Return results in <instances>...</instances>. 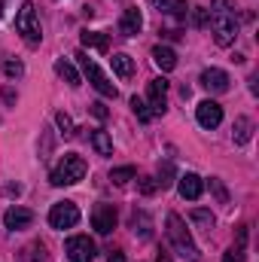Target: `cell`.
Returning <instances> with one entry per match:
<instances>
[{
    "label": "cell",
    "mask_w": 259,
    "mask_h": 262,
    "mask_svg": "<svg viewBox=\"0 0 259 262\" xmlns=\"http://www.w3.org/2000/svg\"><path fill=\"white\" fill-rule=\"evenodd\" d=\"M226 6H229V0H213V9H210V25H213L217 46H232L235 37H238V21Z\"/></svg>",
    "instance_id": "1"
},
{
    "label": "cell",
    "mask_w": 259,
    "mask_h": 262,
    "mask_svg": "<svg viewBox=\"0 0 259 262\" xmlns=\"http://www.w3.org/2000/svg\"><path fill=\"white\" fill-rule=\"evenodd\" d=\"M82 177H85V162H82L79 156H73V152H67L64 159L52 168V174H49L52 186H73V183H79Z\"/></svg>",
    "instance_id": "2"
},
{
    "label": "cell",
    "mask_w": 259,
    "mask_h": 262,
    "mask_svg": "<svg viewBox=\"0 0 259 262\" xmlns=\"http://www.w3.org/2000/svg\"><path fill=\"white\" fill-rule=\"evenodd\" d=\"M165 232H168V238H171V244L177 247V253H183V256H189V259H198V250H195L192 238H189V229H186V223L177 216V213H168V220H165Z\"/></svg>",
    "instance_id": "3"
},
{
    "label": "cell",
    "mask_w": 259,
    "mask_h": 262,
    "mask_svg": "<svg viewBox=\"0 0 259 262\" xmlns=\"http://www.w3.org/2000/svg\"><path fill=\"white\" fill-rule=\"evenodd\" d=\"M15 31H18V34L25 37V43H31V46H37V43L43 40L40 18H37V9H34V3H31V0H25V3H21L18 15H15Z\"/></svg>",
    "instance_id": "4"
},
{
    "label": "cell",
    "mask_w": 259,
    "mask_h": 262,
    "mask_svg": "<svg viewBox=\"0 0 259 262\" xmlns=\"http://www.w3.org/2000/svg\"><path fill=\"white\" fill-rule=\"evenodd\" d=\"M73 58H76V61L82 64L85 76H89V82H92V85H95V89H98V92H101L104 98H116V85H113V82L107 79V73H104L101 67L95 64V61H89V55H85V52H76Z\"/></svg>",
    "instance_id": "5"
},
{
    "label": "cell",
    "mask_w": 259,
    "mask_h": 262,
    "mask_svg": "<svg viewBox=\"0 0 259 262\" xmlns=\"http://www.w3.org/2000/svg\"><path fill=\"white\" fill-rule=\"evenodd\" d=\"M79 223V207L73 204V201H58V204H52V210H49V226L52 229H73Z\"/></svg>",
    "instance_id": "6"
},
{
    "label": "cell",
    "mask_w": 259,
    "mask_h": 262,
    "mask_svg": "<svg viewBox=\"0 0 259 262\" xmlns=\"http://www.w3.org/2000/svg\"><path fill=\"white\" fill-rule=\"evenodd\" d=\"M64 253L70 262H92L98 250H95V241L89 235H73V238H67Z\"/></svg>",
    "instance_id": "7"
},
{
    "label": "cell",
    "mask_w": 259,
    "mask_h": 262,
    "mask_svg": "<svg viewBox=\"0 0 259 262\" xmlns=\"http://www.w3.org/2000/svg\"><path fill=\"white\" fill-rule=\"evenodd\" d=\"M146 107L153 116H162L168 110V79L165 76H156L146 89Z\"/></svg>",
    "instance_id": "8"
},
{
    "label": "cell",
    "mask_w": 259,
    "mask_h": 262,
    "mask_svg": "<svg viewBox=\"0 0 259 262\" xmlns=\"http://www.w3.org/2000/svg\"><path fill=\"white\" fill-rule=\"evenodd\" d=\"M116 220H119L116 204H95V210H92V229L98 235H110L116 229Z\"/></svg>",
    "instance_id": "9"
},
{
    "label": "cell",
    "mask_w": 259,
    "mask_h": 262,
    "mask_svg": "<svg viewBox=\"0 0 259 262\" xmlns=\"http://www.w3.org/2000/svg\"><path fill=\"white\" fill-rule=\"evenodd\" d=\"M195 116H198V125L201 128H217L223 122V107L217 101H201L198 110H195Z\"/></svg>",
    "instance_id": "10"
},
{
    "label": "cell",
    "mask_w": 259,
    "mask_h": 262,
    "mask_svg": "<svg viewBox=\"0 0 259 262\" xmlns=\"http://www.w3.org/2000/svg\"><path fill=\"white\" fill-rule=\"evenodd\" d=\"M201 85L207 92H213V95H223V92H229V73L220 70V67H207L201 73Z\"/></svg>",
    "instance_id": "11"
},
{
    "label": "cell",
    "mask_w": 259,
    "mask_h": 262,
    "mask_svg": "<svg viewBox=\"0 0 259 262\" xmlns=\"http://www.w3.org/2000/svg\"><path fill=\"white\" fill-rule=\"evenodd\" d=\"M140 28H143L140 9H137V6H128V9L122 12V18H119V34H122V37H134Z\"/></svg>",
    "instance_id": "12"
},
{
    "label": "cell",
    "mask_w": 259,
    "mask_h": 262,
    "mask_svg": "<svg viewBox=\"0 0 259 262\" xmlns=\"http://www.w3.org/2000/svg\"><path fill=\"white\" fill-rule=\"evenodd\" d=\"M3 223H6V229H28L34 223V210H28V207H9L3 213Z\"/></svg>",
    "instance_id": "13"
},
{
    "label": "cell",
    "mask_w": 259,
    "mask_h": 262,
    "mask_svg": "<svg viewBox=\"0 0 259 262\" xmlns=\"http://www.w3.org/2000/svg\"><path fill=\"white\" fill-rule=\"evenodd\" d=\"M177 189H180V195H183V198L195 201V198H201V192H204V180H201L198 174H183Z\"/></svg>",
    "instance_id": "14"
},
{
    "label": "cell",
    "mask_w": 259,
    "mask_h": 262,
    "mask_svg": "<svg viewBox=\"0 0 259 262\" xmlns=\"http://www.w3.org/2000/svg\"><path fill=\"white\" fill-rule=\"evenodd\" d=\"M153 61L162 67V70H174L177 67V52L171 46H156L153 49Z\"/></svg>",
    "instance_id": "15"
},
{
    "label": "cell",
    "mask_w": 259,
    "mask_h": 262,
    "mask_svg": "<svg viewBox=\"0 0 259 262\" xmlns=\"http://www.w3.org/2000/svg\"><path fill=\"white\" fill-rule=\"evenodd\" d=\"M156 6H159V12L174 15V18H186V12H189L186 0H156Z\"/></svg>",
    "instance_id": "16"
},
{
    "label": "cell",
    "mask_w": 259,
    "mask_h": 262,
    "mask_svg": "<svg viewBox=\"0 0 259 262\" xmlns=\"http://www.w3.org/2000/svg\"><path fill=\"white\" fill-rule=\"evenodd\" d=\"M110 61H113V70H116L122 79H131V76H134V61H131V55H125V52H116Z\"/></svg>",
    "instance_id": "17"
},
{
    "label": "cell",
    "mask_w": 259,
    "mask_h": 262,
    "mask_svg": "<svg viewBox=\"0 0 259 262\" xmlns=\"http://www.w3.org/2000/svg\"><path fill=\"white\" fill-rule=\"evenodd\" d=\"M232 137H235V143H247V140L253 137V122H250L247 116H238V119H235V134H232Z\"/></svg>",
    "instance_id": "18"
},
{
    "label": "cell",
    "mask_w": 259,
    "mask_h": 262,
    "mask_svg": "<svg viewBox=\"0 0 259 262\" xmlns=\"http://www.w3.org/2000/svg\"><path fill=\"white\" fill-rule=\"evenodd\" d=\"M92 146L101 152V156H113V140H110V134L107 131H92Z\"/></svg>",
    "instance_id": "19"
},
{
    "label": "cell",
    "mask_w": 259,
    "mask_h": 262,
    "mask_svg": "<svg viewBox=\"0 0 259 262\" xmlns=\"http://www.w3.org/2000/svg\"><path fill=\"white\" fill-rule=\"evenodd\" d=\"M82 46H92V49L107 52V49H110V40H107L104 34H98V31H82Z\"/></svg>",
    "instance_id": "20"
},
{
    "label": "cell",
    "mask_w": 259,
    "mask_h": 262,
    "mask_svg": "<svg viewBox=\"0 0 259 262\" xmlns=\"http://www.w3.org/2000/svg\"><path fill=\"white\" fill-rule=\"evenodd\" d=\"M134 177H137V171H134L131 165H122V168H113V171H110V180H113L116 186H125V183L134 180Z\"/></svg>",
    "instance_id": "21"
},
{
    "label": "cell",
    "mask_w": 259,
    "mask_h": 262,
    "mask_svg": "<svg viewBox=\"0 0 259 262\" xmlns=\"http://www.w3.org/2000/svg\"><path fill=\"white\" fill-rule=\"evenodd\" d=\"M55 70H58V76L67 79V85H79V73L73 70V64H67L64 58L61 61H55Z\"/></svg>",
    "instance_id": "22"
},
{
    "label": "cell",
    "mask_w": 259,
    "mask_h": 262,
    "mask_svg": "<svg viewBox=\"0 0 259 262\" xmlns=\"http://www.w3.org/2000/svg\"><path fill=\"white\" fill-rule=\"evenodd\" d=\"M131 110H134V116H137L140 122H149V119H153V113H149L146 101H143V98H137V95L131 98Z\"/></svg>",
    "instance_id": "23"
},
{
    "label": "cell",
    "mask_w": 259,
    "mask_h": 262,
    "mask_svg": "<svg viewBox=\"0 0 259 262\" xmlns=\"http://www.w3.org/2000/svg\"><path fill=\"white\" fill-rule=\"evenodd\" d=\"M131 226H134V232H140L143 238L149 235V216H146L143 210H134V216H131Z\"/></svg>",
    "instance_id": "24"
},
{
    "label": "cell",
    "mask_w": 259,
    "mask_h": 262,
    "mask_svg": "<svg viewBox=\"0 0 259 262\" xmlns=\"http://www.w3.org/2000/svg\"><path fill=\"white\" fill-rule=\"evenodd\" d=\"M171 177H174V165H171V162H162V165H159V180H156V183H159L162 189H168V186L174 183Z\"/></svg>",
    "instance_id": "25"
},
{
    "label": "cell",
    "mask_w": 259,
    "mask_h": 262,
    "mask_svg": "<svg viewBox=\"0 0 259 262\" xmlns=\"http://www.w3.org/2000/svg\"><path fill=\"white\" fill-rule=\"evenodd\" d=\"M55 122H58V128H61L64 137H73V134H76V131H73V119H70L67 113H58V116H55Z\"/></svg>",
    "instance_id": "26"
},
{
    "label": "cell",
    "mask_w": 259,
    "mask_h": 262,
    "mask_svg": "<svg viewBox=\"0 0 259 262\" xmlns=\"http://www.w3.org/2000/svg\"><path fill=\"white\" fill-rule=\"evenodd\" d=\"M223 262H244V244H238V247L226 250V256H223Z\"/></svg>",
    "instance_id": "27"
},
{
    "label": "cell",
    "mask_w": 259,
    "mask_h": 262,
    "mask_svg": "<svg viewBox=\"0 0 259 262\" xmlns=\"http://www.w3.org/2000/svg\"><path fill=\"white\" fill-rule=\"evenodd\" d=\"M192 220L195 223H204V226H213V213L210 210H192Z\"/></svg>",
    "instance_id": "28"
},
{
    "label": "cell",
    "mask_w": 259,
    "mask_h": 262,
    "mask_svg": "<svg viewBox=\"0 0 259 262\" xmlns=\"http://www.w3.org/2000/svg\"><path fill=\"white\" fill-rule=\"evenodd\" d=\"M3 70H6V76H21V73H25L21 61H6V64H3Z\"/></svg>",
    "instance_id": "29"
},
{
    "label": "cell",
    "mask_w": 259,
    "mask_h": 262,
    "mask_svg": "<svg viewBox=\"0 0 259 262\" xmlns=\"http://www.w3.org/2000/svg\"><path fill=\"white\" fill-rule=\"evenodd\" d=\"M156 186H159V183H156L153 177H143V180H140V192H143V195H153Z\"/></svg>",
    "instance_id": "30"
},
{
    "label": "cell",
    "mask_w": 259,
    "mask_h": 262,
    "mask_svg": "<svg viewBox=\"0 0 259 262\" xmlns=\"http://www.w3.org/2000/svg\"><path fill=\"white\" fill-rule=\"evenodd\" d=\"M210 189L217 192V198H220V201H229V192H226V186H223L220 180H210Z\"/></svg>",
    "instance_id": "31"
},
{
    "label": "cell",
    "mask_w": 259,
    "mask_h": 262,
    "mask_svg": "<svg viewBox=\"0 0 259 262\" xmlns=\"http://www.w3.org/2000/svg\"><path fill=\"white\" fill-rule=\"evenodd\" d=\"M89 107H92V113H95L98 119H107V107H104L101 101H95V104H89Z\"/></svg>",
    "instance_id": "32"
},
{
    "label": "cell",
    "mask_w": 259,
    "mask_h": 262,
    "mask_svg": "<svg viewBox=\"0 0 259 262\" xmlns=\"http://www.w3.org/2000/svg\"><path fill=\"white\" fill-rule=\"evenodd\" d=\"M107 262H125V256H122V253L116 250V253H110V259H107Z\"/></svg>",
    "instance_id": "33"
},
{
    "label": "cell",
    "mask_w": 259,
    "mask_h": 262,
    "mask_svg": "<svg viewBox=\"0 0 259 262\" xmlns=\"http://www.w3.org/2000/svg\"><path fill=\"white\" fill-rule=\"evenodd\" d=\"M156 262H168V256H165V253H159V256H156Z\"/></svg>",
    "instance_id": "34"
},
{
    "label": "cell",
    "mask_w": 259,
    "mask_h": 262,
    "mask_svg": "<svg viewBox=\"0 0 259 262\" xmlns=\"http://www.w3.org/2000/svg\"><path fill=\"white\" fill-rule=\"evenodd\" d=\"M0 6H3V0H0Z\"/></svg>",
    "instance_id": "35"
}]
</instances>
